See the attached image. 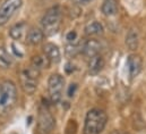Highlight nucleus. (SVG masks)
Segmentation results:
<instances>
[{"instance_id": "nucleus-1", "label": "nucleus", "mask_w": 146, "mask_h": 134, "mask_svg": "<svg viewBox=\"0 0 146 134\" xmlns=\"http://www.w3.org/2000/svg\"><path fill=\"white\" fill-rule=\"evenodd\" d=\"M108 116L104 110L99 108L91 109L85 117L83 134H100L106 127Z\"/></svg>"}, {"instance_id": "nucleus-2", "label": "nucleus", "mask_w": 146, "mask_h": 134, "mask_svg": "<svg viewBox=\"0 0 146 134\" xmlns=\"http://www.w3.org/2000/svg\"><path fill=\"white\" fill-rule=\"evenodd\" d=\"M61 18L62 11L59 6H53L50 9H48L41 21L42 31L44 35H52L56 33L60 27Z\"/></svg>"}, {"instance_id": "nucleus-3", "label": "nucleus", "mask_w": 146, "mask_h": 134, "mask_svg": "<svg viewBox=\"0 0 146 134\" xmlns=\"http://www.w3.org/2000/svg\"><path fill=\"white\" fill-rule=\"evenodd\" d=\"M17 100V89L14 82H0V113L10 110Z\"/></svg>"}, {"instance_id": "nucleus-4", "label": "nucleus", "mask_w": 146, "mask_h": 134, "mask_svg": "<svg viewBox=\"0 0 146 134\" xmlns=\"http://www.w3.org/2000/svg\"><path fill=\"white\" fill-rule=\"evenodd\" d=\"M65 86V78L60 74H52L48 81L49 98L52 103H59L62 99V91Z\"/></svg>"}, {"instance_id": "nucleus-5", "label": "nucleus", "mask_w": 146, "mask_h": 134, "mask_svg": "<svg viewBox=\"0 0 146 134\" xmlns=\"http://www.w3.org/2000/svg\"><path fill=\"white\" fill-rule=\"evenodd\" d=\"M40 76V70L33 66L24 69L21 73V85L24 92L27 94H33L37 88V78Z\"/></svg>"}, {"instance_id": "nucleus-6", "label": "nucleus", "mask_w": 146, "mask_h": 134, "mask_svg": "<svg viewBox=\"0 0 146 134\" xmlns=\"http://www.w3.org/2000/svg\"><path fill=\"white\" fill-rule=\"evenodd\" d=\"M56 125L54 117L50 113L48 106L42 105L38 109V117H37V130L40 134H50Z\"/></svg>"}, {"instance_id": "nucleus-7", "label": "nucleus", "mask_w": 146, "mask_h": 134, "mask_svg": "<svg viewBox=\"0 0 146 134\" xmlns=\"http://www.w3.org/2000/svg\"><path fill=\"white\" fill-rule=\"evenodd\" d=\"M22 0H5L0 5V26L6 25L21 8Z\"/></svg>"}, {"instance_id": "nucleus-8", "label": "nucleus", "mask_w": 146, "mask_h": 134, "mask_svg": "<svg viewBox=\"0 0 146 134\" xmlns=\"http://www.w3.org/2000/svg\"><path fill=\"white\" fill-rule=\"evenodd\" d=\"M143 67V59L139 55L130 54L127 58V68L130 78H135L139 75Z\"/></svg>"}, {"instance_id": "nucleus-9", "label": "nucleus", "mask_w": 146, "mask_h": 134, "mask_svg": "<svg viewBox=\"0 0 146 134\" xmlns=\"http://www.w3.org/2000/svg\"><path fill=\"white\" fill-rule=\"evenodd\" d=\"M43 54L44 56L50 60V63H53V64H58L60 60H61V54H60V50L59 48L53 44V43H45L43 46Z\"/></svg>"}, {"instance_id": "nucleus-10", "label": "nucleus", "mask_w": 146, "mask_h": 134, "mask_svg": "<svg viewBox=\"0 0 146 134\" xmlns=\"http://www.w3.org/2000/svg\"><path fill=\"white\" fill-rule=\"evenodd\" d=\"M100 50H101V44L98 40H94V39H91V40H87L84 44H83V49H82V52L84 54V56H86L87 58H91L93 56H96L100 54Z\"/></svg>"}, {"instance_id": "nucleus-11", "label": "nucleus", "mask_w": 146, "mask_h": 134, "mask_svg": "<svg viewBox=\"0 0 146 134\" xmlns=\"http://www.w3.org/2000/svg\"><path fill=\"white\" fill-rule=\"evenodd\" d=\"M138 44H139V31L137 27L133 26L129 29L126 35V46L129 50L134 51L138 48Z\"/></svg>"}, {"instance_id": "nucleus-12", "label": "nucleus", "mask_w": 146, "mask_h": 134, "mask_svg": "<svg viewBox=\"0 0 146 134\" xmlns=\"http://www.w3.org/2000/svg\"><path fill=\"white\" fill-rule=\"evenodd\" d=\"M104 64H106L104 59L100 54L96 55V56L91 57L90 60H88V72H90V74H92V75L99 74L103 69Z\"/></svg>"}, {"instance_id": "nucleus-13", "label": "nucleus", "mask_w": 146, "mask_h": 134, "mask_svg": "<svg viewBox=\"0 0 146 134\" xmlns=\"http://www.w3.org/2000/svg\"><path fill=\"white\" fill-rule=\"evenodd\" d=\"M44 38V33L42 30L37 29V27H31L27 33L25 35V39H26V42L31 46H36L38 43L42 42Z\"/></svg>"}, {"instance_id": "nucleus-14", "label": "nucleus", "mask_w": 146, "mask_h": 134, "mask_svg": "<svg viewBox=\"0 0 146 134\" xmlns=\"http://www.w3.org/2000/svg\"><path fill=\"white\" fill-rule=\"evenodd\" d=\"M102 13L106 16H115L118 14V1L117 0H104L102 3Z\"/></svg>"}, {"instance_id": "nucleus-15", "label": "nucleus", "mask_w": 146, "mask_h": 134, "mask_svg": "<svg viewBox=\"0 0 146 134\" xmlns=\"http://www.w3.org/2000/svg\"><path fill=\"white\" fill-rule=\"evenodd\" d=\"M85 33L86 35H90V36H99V35H102L104 32V29H103V25L100 23V22H91L88 23L86 26H85Z\"/></svg>"}, {"instance_id": "nucleus-16", "label": "nucleus", "mask_w": 146, "mask_h": 134, "mask_svg": "<svg viewBox=\"0 0 146 134\" xmlns=\"http://www.w3.org/2000/svg\"><path fill=\"white\" fill-rule=\"evenodd\" d=\"M26 29H27L26 23H25V22H21V23H18V24H15V25L10 29L9 34H10V36H11L14 40H22L23 36L25 35V33H27V32H26Z\"/></svg>"}, {"instance_id": "nucleus-17", "label": "nucleus", "mask_w": 146, "mask_h": 134, "mask_svg": "<svg viewBox=\"0 0 146 134\" xmlns=\"http://www.w3.org/2000/svg\"><path fill=\"white\" fill-rule=\"evenodd\" d=\"M50 60L44 56V55H37L33 56L31 59V66H33L36 69H42V68H48L50 66Z\"/></svg>"}, {"instance_id": "nucleus-18", "label": "nucleus", "mask_w": 146, "mask_h": 134, "mask_svg": "<svg viewBox=\"0 0 146 134\" xmlns=\"http://www.w3.org/2000/svg\"><path fill=\"white\" fill-rule=\"evenodd\" d=\"M11 64H13V57L10 56V54L7 51L6 48L0 47V67L8 68Z\"/></svg>"}, {"instance_id": "nucleus-19", "label": "nucleus", "mask_w": 146, "mask_h": 134, "mask_svg": "<svg viewBox=\"0 0 146 134\" xmlns=\"http://www.w3.org/2000/svg\"><path fill=\"white\" fill-rule=\"evenodd\" d=\"M82 49H83V46H80L78 42H76V43H68L66 46V54L69 57H75L77 54L82 52Z\"/></svg>"}, {"instance_id": "nucleus-20", "label": "nucleus", "mask_w": 146, "mask_h": 134, "mask_svg": "<svg viewBox=\"0 0 146 134\" xmlns=\"http://www.w3.org/2000/svg\"><path fill=\"white\" fill-rule=\"evenodd\" d=\"M66 40L68 41V43H76L77 42V33L75 31H70L66 35Z\"/></svg>"}, {"instance_id": "nucleus-21", "label": "nucleus", "mask_w": 146, "mask_h": 134, "mask_svg": "<svg viewBox=\"0 0 146 134\" xmlns=\"http://www.w3.org/2000/svg\"><path fill=\"white\" fill-rule=\"evenodd\" d=\"M76 89H77V84H76V83L70 84V86H69V89H68V96H69V97H73L75 91H76Z\"/></svg>"}, {"instance_id": "nucleus-22", "label": "nucleus", "mask_w": 146, "mask_h": 134, "mask_svg": "<svg viewBox=\"0 0 146 134\" xmlns=\"http://www.w3.org/2000/svg\"><path fill=\"white\" fill-rule=\"evenodd\" d=\"M72 1H73V3H75V5H78V6H84V5L90 3L92 0H72Z\"/></svg>"}, {"instance_id": "nucleus-23", "label": "nucleus", "mask_w": 146, "mask_h": 134, "mask_svg": "<svg viewBox=\"0 0 146 134\" xmlns=\"http://www.w3.org/2000/svg\"><path fill=\"white\" fill-rule=\"evenodd\" d=\"M114 134H129V133H126V132H117V133Z\"/></svg>"}]
</instances>
